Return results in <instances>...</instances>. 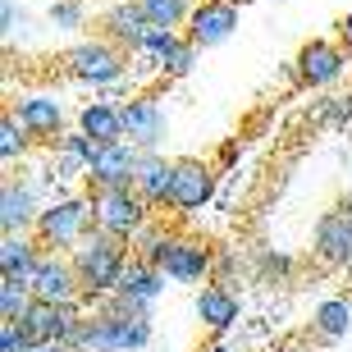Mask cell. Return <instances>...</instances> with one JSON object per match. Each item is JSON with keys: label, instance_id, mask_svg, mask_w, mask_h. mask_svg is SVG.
<instances>
[{"label": "cell", "instance_id": "1", "mask_svg": "<svg viewBox=\"0 0 352 352\" xmlns=\"http://www.w3.org/2000/svg\"><path fill=\"white\" fill-rule=\"evenodd\" d=\"M151 334H156L151 316L133 311V307L115 302V293H105V298L91 302V311H82L69 348H78V352H138L151 343Z\"/></svg>", "mask_w": 352, "mask_h": 352}, {"label": "cell", "instance_id": "2", "mask_svg": "<svg viewBox=\"0 0 352 352\" xmlns=\"http://www.w3.org/2000/svg\"><path fill=\"white\" fill-rule=\"evenodd\" d=\"M69 256H74V265H78V279H82L87 302H96V298H105V293H115V284H119V274H124V265H129L133 248L124 243V238H115V234H105V229L91 224V234L82 238Z\"/></svg>", "mask_w": 352, "mask_h": 352}, {"label": "cell", "instance_id": "3", "mask_svg": "<svg viewBox=\"0 0 352 352\" xmlns=\"http://www.w3.org/2000/svg\"><path fill=\"white\" fill-rule=\"evenodd\" d=\"M91 192H55L37 215V229L32 234L41 238L46 252H74L82 238L91 234Z\"/></svg>", "mask_w": 352, "mask_h": 352}, {"label": "cell", "instance_id": "4", "mask_svg": "<svg viewBox=\"0 0 352 352\" xmlns=\"http://www.w3.org/2000/svg\"><path fill=\"white\" fill-rule=\"evenodd\" d=\"M65 65H69V74L78 82H87V87H124V82H129V51H124L115 37H105V32L78 37L69 46Z\"/></svg>", "mask_w": 352, "mask_h": 352}, {"label": "cell", "instance_id": "5", "mask_svg": "<svg viewBox=\"0 0 352 352\" xmlns=\"http://www.w3.org/2000/svg\"><path fill=\"white\" fill-rule=\"evenodd\" d=\"M156 215V206L146 201L138 188H91V220L96 229L133 243V234Z\"/></svg>", "mask_w": 352, "mask_h": 352}, {"label": "cell", "instance_id": "6", "mask_svg": "<svg viewBox=\"0 0 352 352\" xmlns=\"http://www.w3.org/2000/svg\"><path fill=\"white\" fill-rule=\"evenodd\" d=\"M28 284H32V293L41 302H82V307H91L87 293H82L78 265H74L69 252H41V261H37V270H32Z\"/></svg>", "mask_w": 352, "mask_h": 352}, {"label": "cell", "instance_id": "7", "mask_svg": "<svg viewBox=\"0 0 352 352\" xmlns=\"http://www.w3.org/2000/svg\"><path fill=\"white\" fill-rule=\"evenodd\" d=\"M348 46L343 41H325V37H311L307 46L298 51V78L302 87H334V82L348 74Z\"/></svg>", "mask_w": 352, "mask_h": 352}, {"label": "cell", "instance_id": "8", "mask_svg": "<svg viewBox=\"0 0 352 352\" xmlns=\"http://www.w3.org/2000/svg\"><path fill=\"white\" fill-rule=\"evenodd\" d=\"M238 0H201L192 5V19H188V41H192L197 51H210V46H220L238 32Z\"/></svg>", "mask_w": 352, "mask_h": 352}, {"label": "cell", "instance_id": "9", "mask_svg": "<svg viewBox=\"0 0 352 352\" xmlns=\"http://www.w3.org/2000/svg\"><path fill=\"white\" fill-rule=\"evenodd\" d=\"M165 279H170V274L160 270V265H151L146 256H129V265H124V274H119V284H115V302L151 316L156 298L165 293Z\"/></svg>", "mask_w": 352, "mask_h": 352}, {"label": "cell", "instance_id": "10", "mask_svg": "<svg viewBox=\"0 0 352 352\" xmlns=\"http://www.w3.org/2000/svg\"><path fill=\"white\" fill-rule=\"evenodd\" d=\"M138 160H142V146L129 142V138H119V142H101L96 160L87 165V183H91V188H133Z\"/></svg>", "mask_w": 352, "mask_h": 352}, {"label": "cell", "instance_id": "11", "mask_svg": "<svg viewBox=\"0 0 352 352\" xmlns=\"http://www.w3.org/2000/svg\"><path fill=\"white\" fill-rule=\"evenodd\" d=\"M210 197H215V170H210L206 160H179V165H174V192H170L174 215L206 210Z\"/></svg>", "mask_w": 352, "mask_h": 352}, {"label": "cell", "instance_id": "12", "mask_svg": "<svg viewBox=\"0 0 352 352\" xmlns=\"http://www.w3.org/2000/svg\"><path fill=\"white\" fill-rule=\"evenodd\" d=\"M119 110H124V138L129 142H138L142 151H156L160 142H165V133H170V119H165V105L156 101V96H129V101H119Z\"/></svg>", "mask_w": 352, "mask_h": 352}, {"label": "cell", "instance_id": "13", "mask_svg": "<svg viewBox=\"0 0 352 352\" xmlns=\"http://www.w3.org/2000/svg\"><path fill=\"white\" fill-rule=\"evenodd\" d=\"M160 270L170 274L174 284H201V279L215 274V252H210V243H201L192 234H174Z\"/></svg>", "mask_w": 352, "mask_h": 352}, {"label": "cell", "instance_id": "14", "mask_svg": "<svg viewBox=\"0 0 352 352\" xmlns=\"http://www.w3.org/2000/svg\"><path fill=\"white\" fill-rule=\"evenodd\" d=\"M311 252L320 265H334V270H348L352 265V215L348 210H325L316 220V238H311Z\"/></svg>", "mask_w": 352, "mask_h": 352}, {"label": "cell", "instance_id": "15", "mask_svg": "<svg viewBox=\"0 0 352 352\" xmlns=\"http://www.w3.org/2000/svg\"><path fill=\"white\" fill-rule=\"evenodd\" d=\"M41 206L46 201H41V192L28 179H5L0 183V234H28V229H37Z\"/></svg>", "mask_w": 352, "mask_h": 352}, {"label": "cell", "instance_id": "16", "mask_svg": "<svg viewBox=\"0 0 352 352\" xmlns=\"http://www.w3.org/2000/svg\"><path fill=\"white\" fill-rule=\"evenodd\" d=\"M174 165L179 160H165L160 156V146L156 151H142V160H138V174H133V188L151 201V206H170V192H174Z\"/></svg>", "mask_w": 352, "mask_h": 352}, {"label": "cell", "instance_id": "17", "mask_svg": "<svg viewBox=\"0 0 352 352\" xmlns=\"http://www.w3.org/2000/svg\"><path fill=\"white\" fill-rule=\"evenodd\" d=\"M101 32L115 37L124 51H133V46L151 32V19H146V10L138 5V0H115V5L101 14Z\"/></svg>", "mask_w": 352, "mask_h": 352}, {"label": "cell", "instance_id": "18", "mask_svg": "<svg viewBox=\"0 0 352 352\" xmlns=\"http://www.w3.org/2000/svg\"><path fill=\"white\" fill-rule=\"evenodd\" d=\"M14 115L32 129V138H37V142H51L55 146V138L65 133V105L55 101V96H19Z\"/></svg>", "mask_w": 352, "mask_h": 352}, {"label": "cell", "instance_id": "19", "mask_svg": "<svg viewBox=\"0 0 352 352\" xmlns=\"http://www.w3.org/2000/svg\"><path fill=\"white\" fill-rule=\"evenodd\" d=\"M192 311H197V320H201L210 334H229V329L238 325V298L224 284H206L201 288L197 302H192Z\"/></svg>", "mask_w": 352, "mask_h": 352}, {"label": "cell", "instance_id": "20", "mask_svg": "<svg viewBox=\"0 0 352 352\" xmlns=\"http://www.w3.org/2000/svg\"><path fill=\"white\" fill-rule=\"evenodd\" d=\"M41 238L28 229V234H5L0 238V274H14V279H32L41 261Z\"/></svg>", "mask_w": 352, "mask_h": 352}, {"label": "cell", "instance_id": "21", "mask_svg": "<svg viewBox=\"0 0 352 352\" xmlns=\"http://www.w3.org/2000/svg\"><path fill=\"white\" fill-rule=\"evenodd\" d=\"M78 129L91 133L96 142H119L124 138V110L115 101H87L78 110Z\"/></svg>", "mask_w": 352, "mask_h": 352}, {"label": "cell", "instance_id": "22", "mask_svg": "<svg viewBox=\"0 0 352 352\" xmlns=\"http://www.w3.org/2000/svg\"><path fill=\"white\" fill-rule=\"evenodd\" d=\"M348 329H352V298H325L311 311V334L316 339L339 343V339H348Z\"/></svg>", "mask_w": 352, "mask_h": 352}, {"label": "cell", "instance_id": "23", "mask_svg": "<svg viewBox=\"0 0 352 352\" xmlns=\"http://www.w3.org/2000/svg\"><path fill=\"white\" fill-rule=\"evenodd\" d=\"M32 142H37L32 129H28L14 110H5V115H0V160H5L10 170H14V165H23L28 151H32Z\"/></svg>", "mask_w": 352, "mask_h": 352}, {"label": "cell", "instance_id": "24", "mask_svg": "<svg viewBox=\"0 0 352 352\" xmlns=\"http://www.w3.org/2000/svg\"><path fill=\"white\" fill-rule=\"evenodd\" d=\"M170 243H174V229H165V220H160V210L151 215V220L133 234V256H146L151 265H165V252H170Z\"/></svg>", "mask_w": 352, "mask_h": 352}, {"label": "cell", "instance_id": "25", "mask_svg": "<svg viewBox=\"0 0 352 352\" xmlns=\"http://www.w3.org/2000/svg\"><path fill=\"white\" fill-rule=\"evenodd\" d=\"M179 28H156V23H151V32H146V37L142 41H138V46H133V60H142V65H151V69H156V74H160V65H165V60H170V51H174V46H179Z\"/></svg>", "mask_w": 352, "mask_h": 352}, {"label": "cell", "instance_id": "26", "mask_svg": "<svg viewBox=\"0 0 352 352\" xmlns=\"http://www.w3.org/2000/svg\"><path fill=\"white\" fill-rule=\"evenodd\" d=\"M32 284L28 279H14V274H0V320H23V311L32 307Z\"/></svg>", "mask_w": 352, "mask_h": 352}, {"label": "cell", "instance_id": "27", "mask_svg": "<svg viewBox=\"0 0 352 352\" xmlns=\"http://www.w3.org/2000/svg\"><path fill=\"white\" fill-rule=\"evenodd\" d=\"M138 5L156 28H188V19H192V0H138Z\"/></svg>", "mask_w": 352, "mask_h": 352}, {"label": "cell", "instance_id": "28", "mask_svg": "<svg viewBox=\"0 0 352 352\" xmlns=\"http://www.w3.org/2000/svg\"><path fill=\"white\" fill-rule=\"evenodd\" d=\"M46 23L55 32H78V28H87V0H51L46 5Z\"/></svg>", "mask_w": 352, "mask_h": 352}, {"label": "cell", "instance_id": "29", "mask_svg": "<svg viewBox=\"0 0 352 352\" xmlns=\"http://www.w3.org/2000/svg\"><path fill=\"white\" fill-rule=\"evenodd\" d=\"M23 32H28V10L19 0H0V37H5V46L23 41Z\"/></svg>", "mask_w": 352, "mask_h": 352}, {"label": "cell", "instance_id": "30", "mask_svg": "<svg viewBox=\"0 0 352 352\" xmlns=\"http://www.w3.org/2000/svg\"><path fill=\"white\" fill-rule=\"evenodd\" d=\"M197 55H201V51H197L192 41L183 37L179 46H174V51H170V60L160 65V78H188V74H192V69H197Z\"/></svg>", "mask_w": 352, "mask_h": 352}, {"label": "cell", "instance_id": "31", "mask_svg": "<svg viewBox=\"0 0 352 352\" xmlns=\"http://www.w3.org/2000/svg\"><path fill=\"white\" fill-rule=\"evenodd\" d=\"M352 119V96H325L316 110V124H348Z\"/></svg>", "mask_w": 352, "mask_h": 352}, {"label": "cell", "instance_id": "32", "mask_svg": "<svg viewBox=\"0 0 352 352\" xmlns=\"http://www.w3.org/2000/svg\"><path fill=\"white\" fill-rule=\"evenodd\" d=\"M32 339H28V329L19 320H0V352H28Z\"/></svg>", "mask_w": 352, "mask_h": 352}, {"label": "cell", "instance_id": "33", "mask_svg": "<svg viewBox=\"0 0 352 352\" xmlns=\"http://www.w3.org/2000/svg\"><path fill=\"white\" fill-rule=\"evenodd\" d=\"M256 265H261V274H270V279L293 274V261H288V256H279V252H261V256H256Z\"/></svg>", "mask_w": 352, "mask_h": 352}, {"label": "cell", "instance_id": "34", "mask_svg": "<svg viewBox=\"0 0 352 352\" xmlns=\"http://www.w3.org/2000/svg\"><path fill=\"white\" fill-rule=\"evenodd\" d=\"M339 41H343V46H348V55H352V14H348V19H343V23H339Z\"/></svg>", "mask_w": 352, "mask_h": 352}, {"label": "cell", "instance_id": "35", "mask_svg": "<svg viewBox=\"0 0 352 352\" xmlns=\"http://www.w3.org/2000/svg\"><path fill=\"white\" fill-rule=\"evenodd\" d=\"M201 352H229V348H224V343H206V348H201Z\"/></svg>", "mask_w": 352, "mask_h": 352}, {"label": "cell", "instance_id": "36", "mask_svg": "<svg viewBox=\"0 0 352 352\" xmlns=\"http://www.w3.org/2000/svg\"><path fill=\"white\" fill-rule=\"evenodd\" d=\"M339 206H343V210H348V215H352V192H348V197H343V201H339Z\"/></svg>", "mask_w": 352, "mask_h": 352}, {"label": "cell", "instance_id": "37", "mask_svg": "<svg viewBox=\"0 0 352 352\" xmlns=\"http://www.w3.org/2000/svg\"><path fill=\"white\" fill-rule=\"evenodd\" d=\"M60 352H78V348H69V343H60Z\"/></svg>", "mask_w": 352, "mask_h": 352}, {"label": "cell", "instance_id": "38", "mask_svg": "<svg viewBox=\"0 0 352 352\" xmlns=\"http://www.w3.org/2000/svg\"><path fill=\"white\" fill-rule=\"evenodd\" d=\"M238 5H248V0H238Z\"/></svg>", "mask_w": 352, "mask_h": 352}, {"label": "cell", "instance_id": "39", "mask_svg": "<svg viewBox=\"0 0 352 352\" xmlns=\"http://www.w3.org/2000/svg\"><path fill=\"white\" fill-rule=\"evenodd\" d=\"M348 274H352V265H348Z\"/></svg>", "mask_w": 352, "mask_h": 352}]
</instances>
